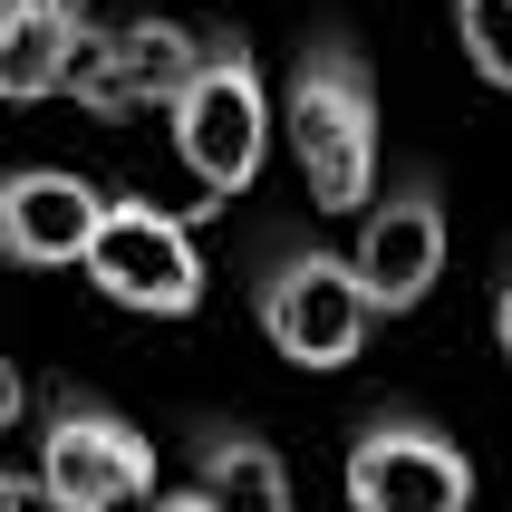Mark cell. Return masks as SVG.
<instances>
[{
  "label": "cell",
  "instance_id": "obj_5",
  "mask_svg": "<svg viewBox=\"0 0 512 512\" xmlns=\"http://www.w3.org/2000/svg\"><path fill=\"white\" fill-rule=\"evenodd\" d=\"M145 493H155V445L126 416H107V406L58 397L49 435H39V503L116 512V503H145Z\"/></svg>",
  "mask_w": 512,
  "mask_h": 512
},
{
  "label": "cell",
  "instance_id": "obj_13",
  "mask_svg": "<svg viewBox=\"0 0 512 512\" xmlns=\"http://www.w3.org/2000/svg\"><path fill=\"white\" fill-rule=\"evenodd\" d=\"M20 406H29V387H20V368H10V358H0V435L20 426Z\"/></svg>",
  "mask_w": 512,
  "mask_h": 512
},
{
  "label": "cell",
  "instance_id": "obj_12",
  "mask_svg": "<svg viewBox=\"0 0 512 512\" xmlns=\"http://www.w3.org/2000/svg\"><path fill=\"white\" fill-rule=\"evenodd\" d=\"M455 39H464V58L512 97V0H455Z\"/></svg>",
  "mask_w": 512,
  "mask_h": 512
},
{
  "label": "cell",
  "instance_id": "obj_6",
  "mask_svg": "<svg viewBox=\"0 0 512 512\" xmlns=\"http://www.w3.org/2000/svg\"><path fill=\"white\" fill-rule=\"evenodd\" d=\"M368 310H416L435 281H445V194L435 174H406L397 194H368L358 203V252H348Z\"/></svg>",
  "mask_w": 512,
  "mask_h": 512
},
{
  "label": "cell",
  "instance_id": "obj_14",
  "mask_svg": "<svg viewBox=\"0 0 512 512\" xmlns=\"http://www.w3.org/2000/svg\"><path fill=\"white\" fill-rule=\"evenodd\" d=\"M493 339H503V358H512V281H503V300H493Z\"/></svg>",
  "mask_w": 512,
  "mask_h": 512
},
{
  "label": "cell",
  "instance_id": "obj_2",
  "mask_svg": "<svg viewBox=\"0 0 512 512\" xmlns=\"http://www.w3.org/2000/svg\"><path fill=\"white\" fill-rule=\"evenodd\" d=\"M174 145H184L203 194H242L261 174V155H271V87H261L242 39L194 49V68L174 78Z\"/></svg>",
  "mask_w": 512,
  "mask_h": 512
},
{
  "label": "cell",
  "instance_id": "obj_8",
  "mask_svg": "<svg viewBox=\"0 0 512 512\" xmlns=\"http://www.w3.org/2000/svg\"><path fill=\"white\" fill-rule=\"evenodd\" d=\"M97 203H107V194H87L78 174H58V165L0 174V261H29V271L78 261L87 223H97Z\"/></svg>",
  "mask_w": 512,
  "mask_h": 512
},
{
  "label": "cell",
  "instance_id": "obj_4",
  "mask_svg": "<svg viewBox=\"0 0 512 512\" xmlns=\"http://www.w3.org/2000/svg\"><path fill=\"white\" fill-rule=\"evenodd\" d=\"M368 290L348 271V252H281L261 271V329L290 368H348L368 348Z\"/></svg>",
  "mask_w": 512,
  "mask_h": 512
},
{
  "label": "cell",
  "instance_id": "obj_3",
  "mask_svg": "<svg viewBox=\"0 0 512 512\" xmlns=\"http://www.w3.org/2000/svg\"><path fill=\"white\" fill-rule=\"evenodd\" d=\"M78 271L107 290L116 310H145V319L203 310L194 223H174L165 203H97V223H87V242H78Z\"/></svg>",
  "mask_w": 512,
  "mask_h": 512
},
{
  "label": "cell",
  "instance_id": "obj_10",
  "mask_svg": "<svg viewBox=\"0 0 512 512\" xmlns=\"http://www.w3.org/2000/svg\"><path fill=\"white\" fill-rule=\"evenodd\" d=\"M78 0H0V97L29 107V97H58L68 87V58H78Z\"/></svg>",
  "mask_w": 512,
  "mask_h": 512
},
{
  "label": "cell",
  "instance_id": "obj_1",
  "mask_svg": "<svg viewBox=\"0 0 512 512\" xmlns=\"http://www.w3.org/2000/svg\"><path fill=\"white\" fill-rule=\"evenodd\" d=\"M271 126L300 155L310 213H358L377 194V78H368V58L348 49V39H310L300 49Z\"/></svg>",
  "mask_w": 512,
  "mask_h": 512
},
{
  "label": "cell",
  "instance_id": "obj_11",
  "mask_svg": "<svg viewBox=\"0 0 512 512\" xmlns=\"http://www.w3.org/2000/svg\"><path fill=\"white\" fill-rule=\"evenodd\" d=\"M184 512H223V503H242V512H281L290 503V464L261 445V435H203V455H194V484L174 493Z\"/></svg>",
  "mask_w": 512,
  "mask_h": 512
},
{
  "label": "cell",
  "instance_id": "obj_9",
  "mask_svg": "<svg viewBox=\"0 0 512 512\" xmlns=\"http://www.w3.org/2000/svg\"><path fill=\"white\" fill-rule=\"evenodd\" d=\"M194 68V39L184 29H116V39H97V29H78V58H68V87H87L97 107H126V97H174V78Z\"/></svg>",
  "mask_w": 512,
  "mask_h": 512
},
{
  "label": "cell",
  "instance_id": "obj_7",
  "mask_svg": "<svg viewBox=\"0 0 512 512\" xmlns=\"http://www.w3.org/2000/svg\"><path fill=\"white\" fill-rule=\"evenodd\" d=\"M348 493L368 512H464L474 503V455L426 416H377L348 445Z\"/></svg>",
  "mask_w": 512,
  "mask_h": 512
}]
</instances>
